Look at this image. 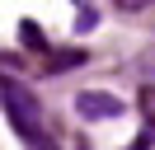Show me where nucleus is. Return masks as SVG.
I'll return each mask as SVG.
<instances>
[{
    "label": "nucleus",
    "mask_w": 155,
    "mask_h": 150,
    "mask_svg": "<svg viewBox=\"0 0 155 150\" xmlns=\"http://www.w3.org/2000/svg\"><path fill=\"white\" fill-rule=\"evenodd\" d=\"M19 33H24V42H28V47H47V38L38 33V24H33V19H24V24H19Z\"/></svg>",
    "instance_id": "5"
},
{
    "label": "nucleus",
    "mask_w": 155,
    "mask_h": 150,
    "mask_svg": "<svg viewBox=\"0 0 155 150\" xmlns=\"http://www.w3.org/2000/svg\"><path fill=\"white\" fill-rule=\"evenodd\" d=\"M113 5H117V9H127V14H136V9H146L150 0H113Z\"/></svg>",
    "instance_id": "6"
},
{
    "label": "nucleus",
    "mask_w": 155,
    "mask_h": 150,
    "mask_svg": "<svg viewBox=\"0 0 155 150\" xmlns=\"http://www.w3.org/2000/svg\"><path fill=\"white\" fill-rule=\"evenodd\" d=\"M75 112L89 117V122H108V117L122 112V99L117 94H104V89H80L75 94Z\"/></svg>",
    "instance_id": "2"
},
{
    "label": "nucleus",
    "mask_w": 155,
    "mask_h": 150,
    "mask_svg": "<svg viewBox=\"0 0 155 150\" xmlns=\"http://www.w3.org/2000/svg\"><path fill=\"white\" fill-rule=\"evenodd\" d=\"M80 61H85V52H52V56H47V75L71 70V66H80Z\"/></svg>",
    "instance_id": "4"
},
{
    "label": "nucleus",
    "mask_w": 155,
    "mask_h": 150,
    "mask_svg": "<svg viewBox=\"0 0 155 150\" xmlns=\"http://www.w3.org/2000/svg\"><path fill=\"white\" fill-rule=\"evenodd\" d=\"M150 136H155V131H141V136L132 141V150H150Z\"/></svg>",
    "instance_id": "7"
},
{
    "label": "nucleus",
    "mask_w": 155,
    "mask_h": 150,
    "mask_svg": "<svg viewBox=\"0 0 155 150\" xmlns=\"http://www.w3.org/2000/svg\"><path fill=\"white\" fill-rule=\"evenodd\" d=\"M136 108H141V117H146V131H155V84H141Z\"/></svg>",
    "instance_id": "3"
},
{
    "label": "nucleus",
    "mask_w": 155,
    "mask_h": 150,
    "mask_svg": "<svg viewBox=\"0 0 155 150\" xmlns=\"http://www.w3.org/2000/svg\"><path fill=\"white\" fill-rule=\"evenodd\" d=\"M5 117H10V127L19 131L33 150H52V145H47V117H42V103H38V94H33L28 84L5 80Z\"/></svg>",
    "instance_id": "1"
}]
</instances>
